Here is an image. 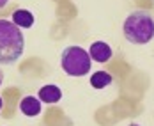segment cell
Listing matches in <instances>:
<instances>
[{"instance_id": "6da1fadb", "label": "cell", "mask_w": 154, "mask_h": 126, "mask_svg": "<svg viewBox=\"0 0 154 126\" xmlns=\"http://www.w3.org/2000/svg\"><path fill=\"white\" fill-rule=\"evenodd\" d=\"M25 48V37L20 27L9 20H0V64H14Z\"/></svg>"}, {"instance_id": "7a4b0ae2", "label": "cell", "mask_w": 154, "mask_h": 126, "mask_svg": "<svg viewBox=\"0 0 154 126\" xmlns=\"http://www.w3.org/2000/svg\"><path fill=\"white\" fill-rule=\"evenodd\" d=\"M122 32L131 45H147L154 37V18L145 11H135L124 20Z\"/></svg>"}, {"instance_id": "3957f363", "label": "cell", "mask_w": 154, "mask_h": 126, "mask_svg": "<svg viewBox=\"0 0 154 126\" xmlns=\"http://www.w3.org/2000/svg\"><path fill=\"white\" fill-rule=\"evenodd\" d=\"M91 55L82 46H67L60 55V66L69 77H83L91 71Z\"/></svg>"}, {"instance_id": "277c9868", "label": "cell", "mask_w": 154, "mask_h": 126, "mask_svg": "<svg viewBox=\"0 0 154 126\" xmlns=\"http://www.w3.org/2000/svg\"><path fill=\"white\" fill-rule=\"evenodd\" d=\"M89 55H91V59L96 61V62H108L110 61V57H112V48L108 46L106 43H103V41H96L91 45V50H89Z\"/></svg>"}, {"instance_id": "5b68a950", "label": "cell", "mask_w": 154, "mask_h": 126, "mask_svg": "<svg viewBox=\"0 0 154 126\" xmlns=\"http://www.w3.org/2000/svg\"><path fill=\"white\" fill-rule=\"evenodd\" d=\"M20 110L23 112L27 117H35V115L41 112V101H39V98L25 96V98L20 101Z\"/></svg>"}, {"instance_id": "8992f818", "label": "cell", "mask_w": 154, "mask_h": 126, "mask_svg": "<svg viewBox=\"0 0 154 126\" xmlns=\"http://www.w3.org/2000/svg\"><path fill=\"white\" fill-rule=\"evenodd\" d=\"M39 101L43 103H59L62 98V91L57 85H45L39 89Z\"/></svg>"}, {"instance_id": "52a82bcc", "label": "cell", "mask_w": 154, "mask_h": 126, "mask_svg": "<svg viewBox=\"0 0 154 126\" xmlns=\"http://www.w3.org/2000/svg\"><path fill=\"white\" fill-rule=\"evenodd\" d=\"M13 23L20 29H30L34 25V14L29 9H18L13 14Z\"/></svg>"}, {"instance_id": "ba28073f", "label": "cell", "mask_w": 154, "mask_h": 126, "mask_svg": "<svg viewBox=\"0 0 154 126\" xmlns=\"http://www.w3.org/2000/svg\"><path fill=\"white\" fill-rule=\"evenodd\" d=\"M112 82H113V77L110 73H106V71H97V73H94L91 77V85L94 89H105Z\"/></svg>"}, {"instance_id": "9c48e42d", "label": "cell", "mask_w": 154, "mask_h": 126, "mask_svg": "<svg viewBox=\"0 0 154 126\" xmlns=\"http://www.w3.org/2000/svg\"><path fill=\"white\" fill-rule=\"evenodd\" d=\"M7 2H9V0H0V9H2V7H5V5H7Z\"/></svg>"}, {"instance_id": "30bf717a", "label": "cell", "mask_w": 154, "mask_h": 126, "mask_svg": "<svg viewBox=\"0 0 154 126\" xmlns=\"http://www.w3.org/2000/svg\"><path fill=\"white\" fill-rule=\"evenodd\" d=\"M2 82H4V73H2V69H0V85H2Z\"/></svg>"}, {"instance_id": "8fae6325", "label": "cell", "mask_w": 154, "mask_h": 126, "mask_svg": "<svg viewBox=\"0 0 154 126\" xmlns=\"http://www.w3.org/2000/svg\"><path fill=\"white\" fill-rule=\"evenodd\" d=\"M2 107H4V99L0 98V110H2Z\"/></svg>"}, {"instance_id": "7c38bea8", "label": "cell", "mask_w": 154, "mask_h": 126, "mask_svg": "<svg viewBox=\"0 0 154 126\" xmlns=\"http://www.w3.org/2000/svg\"><path fill=\"white\" fill-rule=\"evenodd\" d=\"M131 126H138V124H131Z\"/></svg>"}]
</instances>
